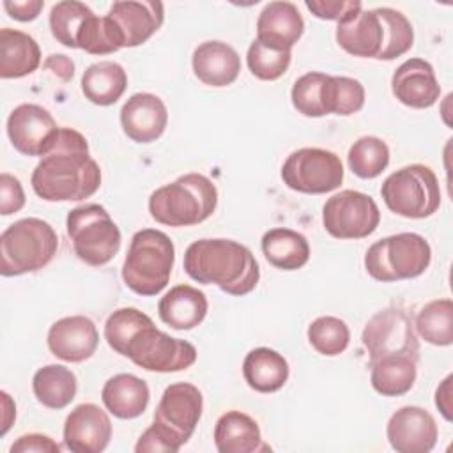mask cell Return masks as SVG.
<instances>
[{
    "label": "cell",
    "instance_id": "obj_50",
    "mask_svg": "<svg viewBox=\"0 0 453 453\" xmlns=\"http://www.w3.org/2000/svg\"><path fill=\"white\" fill-rule=\"evenodd\" d=\"M0 396H2V402H4V428H2V432H0V435H5L7 434V430H9V426H11V418H7V414H12V416H16V405L12 403V407L9 409L7 405H9V395L5 393V391H2L0 393Z\"/></svg>",
    "mask_w": 453,
    "mask_h": 453
},
{
    "label": "cell",
    "instance_id": "obj_49",
    "mask_svg": "<svg viewBox=\"0 0 453 453\" xmlns=\"http://www.w3.org/2000/svg\"><path fill=\"white\" fill-rule=\"evenodd\" d=\"M44 65L48 69H53L64 81H67L74 74V64L65 55H51Z\"/></svg>",
    "mask_w": 453,
    "mask_h": 453
},
{
    "label": "cell",
    "instance_id": "obj_31",
    "mask_svg": "<svg viewBox=\"0 0 453 453\" xmlns=\"http://www.w3.org/2000/svg\"><path fill=\"white\" fill-rule=\"evenodd\" d=\"M372 388L382 396H402L412 389L418 375V359L391 356L370 363Z\"/></svg>",
    "mask_w": 453,
    "mask_h": 453
},
{
    "label": "cell",
    "instance_id": "obj_12",
    "mask_svg": "<svg viewBox=\"0 0 453 453\" xmlns=\"http://www.w3.org/2000/svg\"><path fill=\"white\" fill-rule=\"evenodd\" d=\"M322 223L336 239H363L373 234L380 223L375 200L356 189H343L324 203Z\"/></svg>",
    "mask_w": 453,
    "mask_h": 453
},
{
    "label": "cell",
    "instance_id": "obj_19",
    "mask_svg": "<svg viewBox=\"0 0 453 453\" xmlns=\"http://www.w3.org/2000/svg\"><path fill=\"white\" fill-rule=\"evenodd\" d=\"M119 28L124 48H134L149 41L165 21V7L152 0L113 2L106 14Z\"/></svg>",
    "mask_w": 453,
    "mask_h": 453
},
{
    "label": "cell",
    "instance_id": "obj_47",
    "mask_svg": "<svg viewBox=\"0 0 453 453\" xmlns=\"http://www.w3.org/2000/svg\"><path fill=\"white\" fill-rule=\"evenodd\" d=\"M44 2L42 0H23V2H11L5 0L4 2V9L7 11V14L18 21H32L39 16V12L42 11Z\"/></svg>",
    "mask_w": 453,
    "mask_h": 453
},
{
    "label": "cell",
    "instance_id": "obj_8",
    "mask_svg": "<svg viewBox=\"0 0 453 453\" xmlns=\"http://www.w3.org/2000/svg\"><path fill=\"white\" fill-rule=\"evenodd\" d=\"M380 196L391 212L411 219L428 218L441 205L437 175L421 163L402 166L388 175L380 186Z\"/></svg>",
    "mask_w": 453,
    "mask_h": 453
},
{
    "label": "cell",
    "instance_id": "obj_18",
    "mask_svg": "<svg viewBox=\"0 0 453 453\" xmlns=\"http://www.w3.org/2000/svg\"><path fill=\"white\" fill-rule=\"evenodd\" d=\"M46 342L55 357L67 363H81L96 352L99 333L88 317L71 315L51 324Z\"/></svg>",
    "mask_w": 453,
    "mask_h": 453
},
{
    "label": "cell",
    "instance_id": "obj_45",
    "mask_svg": "<svg viewBox=\"0 0 453 453\" xmlns=\"http://www.w3.org/2000/svg\"><path fill=\"white\" fill-rule=\"evenodd\" d=\"M180 448L173 444V441L163 430H159L154 423L140 435L134 446L136 453H175Z\"/></svg>",
    "mask_w": 453,
    "mask_h": 453
},
{
    "label": "cell",
    "instance_id": "obj_38",
    "mask_svg": "<svg viewBox=\"0 0 453 453\" xmlns=\"http://www.w3.org/2000/svg\"><path fill=\"white\" fill-rule=\"evenodd\" d=\"M308 342L322 356H338L347 349L350 331L342 319L324 315L308 326Z\"/></svg>",
    "mask_w": 453,
    "mask_h": 453
},
{
    "label": "cell",
    "instance_id": "obj_25",
    "mask_svg": "<svg viewBox=\"0 0 453 453\" xmlns=\"http://www.w3.org/2000/svg\"><path fill=\"white\" fill-rule=\"evenodd\" d=\"M214 446L219 453H255L271 449L262 441L258 423L241 412L226 411L214 425Z\"/></svg>",
    "mask_w": 453,
    "mask_h": 453
},
{
    "label": "cell",
    "instance_id": "obj_35",
    "mask_svg": "<svg viewBox=\"0 0 453 453\" xmlns=\"http://www.w3.org/2000/svg\"><path fill=\"white\" fill-rule=\"evenodd\" d=\"M349 168L361 179L379 177L389 165V147L379 136H361L349 149Z\"/></svg>",
    "mask_w": 453,
    "mask_h": 453
},
{
    "label": "cell",
    "instance_id": "obj_29",
    "mask_svg": "<svg viewBox=\"0 0 453 453\" xmlns=\"http://www.w3.org/2000/svg\"><path fill=\"white\" fill-rule=\"evenodd\" d=\"M127 87V74L124 67L113 60H101L88 65L81 76L83 96L97 104H115Z\"/></svg>",
    "mask_w": 453,
    "mask_h": 453
},
{
    "label": "cell",
    "instance_id": "obj_17",
    "mask_svg": "<svg viewBox=\"0 0 453 453\" xmlns=\"http://www.w3.org/2000/svg\"><path fill=\"white\" fill-rule=\"evenodd\" d=\"M336 42L354 57L379 60L386 42V28L379 9H357L338 21Z\"/></svg>",
    "mask_w": 453,
    "mask_h": 453
},
{
    "label": "cell",
    "instance_id": "obj_5",
    "mask_svg": "<svg viewBox=\"0 0 453 453\" xmlns=\"http://www.w3.org/2000/svg\"><path fill=\"white\" fill-rule=\"evenodd\" d=\"M58 250L53 226L39 218H23L0 235V274L19 276L46 267Z\"/></svg>",
    "mask_w": 453,
    "mask_h": 453
},
{
    "label": "cell",
    "instance_id": "obj_39",
    "mask_svg": "<svg viewBox=\"0 0 453 453\" xmlns=\"http://www.w3.org/2000/svg\"><path fill=\"white\" fill-rule=\"evenodd\" d=\"M149 322H152V319L140 311L138 308H119L106 319L104 340L110 345V349L122 356L131 338Z\"/></svg>",
    "mask_w": 453,
    "mask_h": 453
},
{
    "label": "cell",
    "instance_id": "obj_1",
    "mask_svg": "<svg viewBox=\"0 0 453 453\" xmlns=\"http://www.w3.org/2000/svg\"><path fill=\"white\" fill-rule=\"evenodd\" d=\"M32 189L46 202H80L101 186V168L90 157L87 138L73 127H58L48 152L30 177Z\"/></svg>",
    "mask_w": 453,
    "mask_h": 453
},
{
    "label": "cell",
    "instance_id": "obj_26",
    "mask_svg": "<svg viewBox=\"0 0 453 453\" xmlns=\"http://www.w3.org/2000/svg\"><path fill=\"white\" fill-rule=\"evenodd\" d=\"M150 391L143 379L133 373H117L110 377L101 391V400L110 414L119 419H134L149 405Z\"/></svg>",
    "mask_w": 453,
    "mask_h": 453
},
{
    "label": "cell",
    "instance_id": "obj_13",
    "mask_svg": "<svg viewBox=\"0 0 453 453\" xmlns=\"http://www.w3.org/2000/svg\"><path fill=\"white\" fill-rule=\"evenodd\" d=\"M203 411V396L195 384H170L156 407L154 425L163 430L179 448L193 435Z\"/></svg>",
    "mask_w": 453,
    "mask_h": 453
},
{
    "label": "cell",
    "instance_id": "obj_30",
    "mask_svg": "<svg viewBox=\"0 0 453 453\" xmlns=\"http://www.w3.org/2000/svg\"><path fill=\"white\" fill-rule=\"evenodd\" d=\"M262 253L271 265L283 271H296L310 260V244L303 234L280 226L262 235Z\"/></svg>",
    "mask_w": 453,
    "mask_h": 453
},
{
    "label": "cell",
    "instance_id": "obj_33",
    "mask_svg": "<svg viewBox=\"0 0 453 453\" xmlns=\"http://www.w3.org/2000/svg\"><path fill=\"white\" fill-rule=\"evenodd\" d=\"M414 327L418 334L437 347L453 343V303L451 299H434L426 303L416 317Z\"/></svg>",
    "mask_w": 453,
    "mask_h": 453
},
{
    "label": "cell",
    "instance_id": "obj_24",
    "mask_svg": "<svg viewBox=\"0 0 453 453\" xmlns=\"http://www.w3.org/2000/svg\"><path fill=\"white\" fill-rule=\"evenodd\" d=\"M207 310L205 294L184 283L172 287L157 303L159 319L177 331H189L202 324Z\"/></svg>",
    "mask_w": 453,
    "mask_h": 453
},
{
    "label": "cell",
    "instance_id": "obj_7",
    "mask_svg": "<svg viewBox=\"0 0 453 453\" xmlns=\"http://www.w3.org/2000/svg\"><path fill=\"white\" fill-rule=\"evenodd\" d=\"M65 228L76 257L92 267L108 264L120 250V230L99 203H83L71 209Z\"/></svg>",
    "mask_w": 453,
    "mask_h": 453
},
{
    "label": "cell",
    "instance_id": "obj_16",
    "mask_svg": "<svg viewBox=\"0 0 453 453\" xmlns=\"http://www.w3.org/2000/svg\"><path fill=\"white\" fill-rule=\"evenodd\" d=\"M111 439L110 416L96 403H80L65 418L64 444L74 453H101Z\"/></svg>",
    "mask_w": 453,
    "mask_h": 453
},
{
    "label": "cell",
    "instance_id": "obj_4",
    "mask_svg": "<svg viewBox=\"0 0 453 453\" xmlns=\"http://www.w3.org/2000/svg\"><path fill=\"white\" fill-rule=\"evenodd\" d=\"M173 262L175 248L165 232L138 230L131 237L122 264V280L138 296H156L168 285Z\"/></svg>",
    "mask_w": 453,
    "mask_h": 453
},
{
    "label": "cell",
    "instance_id": "obj_48",
    "mask_svg": "<svg viewBox=\"0 0 453 453\" xmlns=\"http://www.w3.org/2000/svg\"><path fill=\"white\" fill-rule=\"evenodd\" d=\"M451 380L453 377L448 375L441 386L435 391V405L441 411V414L444 416L446 421L453 419V403H451Z\"/></svg>",
    "mask_w": 453,
    "mask_h": 453
},
{
    "label": "cell",
    "instance_id": "obj_32",
    "mask_svg": "<svg viewBox=\"0 0 453 453\" xmlns=\"http://www.w3.org/2000/svg\"><path fill=\"white\" fill-rule=\"evenodd\" d=\"M76 389V375L64 365H46L32 377V391L37 402L48 409L67 407L74 400Z\"/></svg>",
    "mask_w": 453,
    "mask_h": 453
},
{
    "label": "cell",
    "instance_id": "obj_15",
    "mask_svg": "<svg viewBox=\"0 0 453 453\" xmlns=\"http://www.w3.org/2000/svg\"><path fill=\"white\" fill-rule=\"evenodd\" d=\"M386 435L391 448L398 453H428L437 442L439 430L426 409L405 405L388 419Z\"/></svg>",
    "mask_w": 453,
    "mask_h": 453
},
{
    "label": "cell",
    "instance_id": "obj_3",
    "mask_svg": "<svg viewBox=\"0 0 453 453\" xmlns=\"http://www.w3.org/2000/svg\"><path fill=\"white\" fill-rule=\"evenodd\" d=\"M218 205V189L203 173H186L157 188L149 198L150 216L168 226H191L205 221Z\"/></svg>",
    "mask_w": 453,
    "mask_h": 453
},
{
    "label": "cell",
    "instance_id": "obj_40",
    "mask_svg": "<svg viewBox=\"0 0 453 453\" xmlns=\"http://www.w3.org/2000/svg\"><path fill=\"white\" fill-rule=\"evenodd\" d=\"M292 51L267 46L255 39L246 53V62L253 76L264 81H274L281 78L290 65Z\"/></svg>",
    "mask_w": 453,
    "mask_h": 453
},
{
    "label": "cell",
    "instance_id": "obj_43",
    "mask_svg": "<svg viewBox=\"0 0 453 453\" xmlns=\"http://www.w3.org/2000/svg\"><path fill=\"white\" fill-rule=\"evenodd\" d=\"M306 9L319 19L342 21L350 12L363 9L359 0H306Z\"/></svg>",
    "mask_w": 453,
    "mask_h": 453
},
{
    "label": "cell",
    "instance_id": "obj_11",
    "mask_svg": "<svg viewBox=\"0 0 453 453\" xmlns=\"http://www.w3.org/2000/svg\"><path fill=\"white\" fill-rule=\"evenodd\" d=\"M361 342L370 363L391 356L419 359V342L414 324L407 311L398 306H388L372 315L363 329Z\"/></svg>",
    "mask_w": 453,
    "mask_h": 453
},
{
    "label": "cell",
    "instance_id": "obj_22",
    "mask_svg": "<svg viewBox=\"0 0 453 453\" xmlns=\"http://www.w3.org/2000/svg\"><path fill=\"white\" fill-rule=\"evenodd\" d=\"M304 32V19L296 4L269 2L257 19V39L267 46L290 51Z\"/></svg>",
    "mask_w": 453,
    "mask_h": 453
},
{
    "label": "cell",
    "instance_id": "obj_9",
    "mask_svg": "<svg viewBox=\"0 0 453 453\" xmlns=\"http://www.w3.org/2000/svg\"><path fill=\"white\" fill-rule=\"evenodd\" d=\"M124 357L147 372H180L196 361V349L186 340L159 331L154 322L143 326L127 343Z\"/></svg>",
    "mask_w": 453,
    "mask_h": 453
},
{
    "label": "cell",
    "instance_id": "obj_41",
    "mask_svg": "<svg viewBox=\"0 0 453 453\" xmlns=\"http://www.w3.org/2000/svg\"><path fill=\"white\" fill-rule=\"evenodd\" d=\"M386 28V42L379 60H393L412 48L414 30L411 21L396 9L379 7Z\"/></svg>",
    "mask_w": 453,
    "mask_h": 453
},
{
    "label": "cell",
    "instance_id": "obj_37",
    "mask_svg": "<svg viewBox=\"0 0 453 453\" xmlns=\"http://www.w3.org/2000/svg\"><path fill=\"white\" fill-rule=\"evenodd\" d=\"M92 14L94 12L90 11V7L83 2L64 0L55 4L50 11V28L53 37L67 48H78V34L87 18Z\"/></svg>",
    "mask_w": 453,
    "mask_h": 453
},
{
    "label": "cell",
    "instance_id": "obj_20",
    "mask_svg": "<svg viewBox=\"0 0 453 453\" xmlns=\"http://www.w3.org/2000/svg\"><path fill=\"white\" fill-rule=\"evenodd\" d=\"M391 90L402 104L416 110L434 106L441 96L435 71L423 58H409L400 64L393 73Z\"/></svg>",
    "mask_w": 453,
    "mask_h": 453
},
{
    "label": "cell",
    "instance_id": "obj_28",
    "mask_svg": "<svg viewBox=\"0 0 453 453\" xmlns=\"http://www.w3.org/2000/svg\"><path fill=\"white\" fill-rule=\"evenodd\" d=\"M242 377L251 389L274 393L281 389L288 379V363L280 352L269 347H257L250 350L242 361Z\"/></svg>",
    "mask_w": 453,
    "mask_h": 453
},
{
    "label": "cell",
    "instance_id": "obj_46",
    "mask_svg": "<svg viewBox=\"0 0 453 453\" xmlns=\"http://www.w3.org/2000/svg\"><path fill=\"white\" fill-rule=\"evenodd\" d=\"M60 446L48 435L42 434H25L18 437L12 446L11 453H58Z\"/></svg>",
    "mask_w": 453,
    "mask_h": 453
},
{
    "label": "cell",
    "instance_id": "obj_14",
    "mask_svg": "<svg viewBox=\"0 0 453 453\" xmlns=\"http://www.w3.org/2000/svg\"><path fill=\"white\" fill-rule=\"evenodd\" d=\"M58 131L51 113L34 103L16 106L7 119V134L12 147L25 156L42 157Z\"/></svg>",
    "mask_w": 453,
    "mask_h": 453
},
{
    "label": "cell",
    "instance_id": "obj_23",
    "mask_svg": "<svg viewBox=\"0 0 453 453\" xmlns=\"http://www.w3.org/2000/svg\"><path fill=\"white\" fill-rule=\"evenodd\" d=\"M195 76L209 87L232 85L241 73L239 53L223 41H205L198 44L191 57Z\"/></svg>",
    "mask_w": 453,
    "mask_h": 453
},
{
    "label": "cell",
    "instance_id": "obj_6",
    "mask_svg": "<svg viewBox=\"0 0 453 453\" xmlns=\"http://www.w3.org/2000/svg\"><path fill=\"white\" fill-rule=\"evenodd\" d=\"M432 260L428 241L414 232H402L375 241L365 255L366 273L384 283L423 274Z\"/></svg>",
    "mask_w": 453,
    "mask_h": 453
},
{
    "label": "cell",
    "instance_id": "obj_27",
    "mask_svg": "<svg viewBox=\"0 0 453 453\" xmlns=\"http://www.w3.org/2000/svg\"><path fill=\"white\" fill-rule=\"evenodd\" d=\"M41 64V48L35 39L21 30H0V76L23 78L32 74Z\"/></svg>",
    "mask_w": 453,
    "mask_h": 453
},
{
    "label": "cell",
    "instance_id": "obj_44",
    "mask_svg": "<svg viewBox=\"0 0 453 453\" xmlns=\"http://www.w3.org/2000/svg\"><path fill=\"white\" fill-rule=\"evenodd\" d=\"M25 205V191L21 188V182L4 172L0 175V212L4 216H9L12 212H18Z\"/></svg>",
    "mask_w": 453,
    "mask_h": 453
},
{
    "label": "cell",
    "instance_id": "obj_10",
    "mask_svg": "<svg viewBox=\"0 0 453 453\" xmlns=\"http://www.w3.org/2000/svg\"><path fill=\"white\" fill-rule=\"evenodd\" d=\"M281 179L287 188L297 193L322 195L340 188L343 180V165L331 150L304 147L294 150L285 159Z\"/></svg>",
    "mask_w": 453,
    "mask_h": 453
},
{
    "label": "cell",
    "instance_id": "obj_36",
    "mask_svg": "<svg viewBox=\"0 0 453 453\" xmlns=\"http://www.w3.org/2000/svg\"><path fill=\"white\" fill-rule=\"evenodd\" d=\"M76 44L90 55H108L124 48L122 35L117 25L108 16H88L83 23Z\"/></svg>",
    "mask_w": 453,
    "mask_h": 453
},
{
    "label": "cell",
    "instance_id": "obj_21",
    "mask_svg": "<svg viewBox=\"0 0 453 453\" xmlns=\"http://www.w3.org/2000/svg\"><path fill=\"white\" fill-rule=\"evenodd\" d=\"M168 110L161 97L138 92L133 94L120 110V126L127 138L136 143L156 142L166 129Z\"/></svg>",
    "mask_w": 453,
    "mask_h": 453
},
{
    "label": "cell",
    "instance_id": "obj_2",
    "mask_svg": "<svg viewBox=\"0 0 453 453\" xmlns=\"http://www.w3.org/2000/svg\"><path fill=\"white\" fill-rule=\"evenodd\" d=\"M186 274L203 285H216L230 296L250 294L260 267L250 248L232 239H198L184 253Z\"/></svg>",
    "mask_w": 453,
    "mask_h": 453
},
{
    "label": "cell",
    "instance_id": "obj_42",
    "mask_svg": "<svg viewBox=\"0 0 453 453\" xmlns=\"http://www.w3.org/2000/svg\"><path fill=\"white\" fill-rule=\"evenodd\" d=\"M327 74L324 73H306L301 78L296 80L290 99L294 108L304 115V117H324V106H322V87Z\"/></svg>",
    "mask_w": 453,
    "mask_h": 453
},
{
    "label": "cell",
    "instance_id": "obj_34",
    "mask_svg": "<svg viewBox=\"0 0 453 453\" xmlns=\"http://www.w3.org/2000/svg\"><path fill=\"white\" fill-rule=\"evenodd\" d=\"M365 104V87L349 76L327 74L322 87V106L326 115H352Z\"/></svg>",
    "mask_w": 453,
    "mask_h": 453
}]
</instances>
